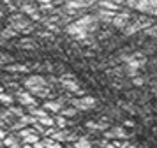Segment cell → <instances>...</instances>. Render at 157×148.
Returning a JSON list of instances; mask_svg holds the SVG:
<instances>
[{"mask_svg":"<svg viewBox=\"0 0 157 148\" xmlns=\"http://www.w3.org/2000/svg\"><path fill=\"white\" fill-rule=\"evenodd\" d=\"M132 83H134L136 86H143V83H145V79H143V78H134V79H132Z\"/></svg>","mask_w":157,"mask_h":148,"instance_id":"484cf974","label":"cell"},{"mask_svg":"<svg viewBox=\"0 0 157 148\" xmlns=\"http://www.w3.org/2000/svg\"><path fill=\"white\" fill-rule=\"evenodd\" d=\"M55 122H57L58 129H67V116H64L62 113H58L57 116H55Z\"/></svg>","mask_w":157,"mask_h":148,"instance_id":"ac0fdd59","label":"cell"},{"mask_svg":"<svg viewBox=\"0 0 157 148\" xmlns=\"http://www.w3.org/2000/svg\"><path fill=\"white\" fill-rule=\"evenodd\" d=\"M101 148H102V146H101Z\"/></svg>","mask_w":157,"mask_h":148,"instance_id":"4dcf8cb0","label":"cell"},{"mask_svg":"<svg viewBox=\"0 0 157 148\" xmlns=\"http://www.w3.org/2000/svg\"><path fill=\"white\" fill-rule=\"evenodd\" d=\"M39 4H57L58 0H37Z\"/></svg>","mask_w":157,"mask_h":148,"instance_id":"4316f807","label":"cell"},{"mask_svg":"<svg viewBox=\"0 0 157 148\" xmlns=\"http://www.w3.org/2000/svg\"><path fill=\"white\" fill-rule=\"evenodd\" d=\"M18 7H20V11H21L23 14H27V16H30V14H34V13L39 11V6H36L34 2H21Z\"/></svg>","mask_w":157,"mask_h":148,"instance_id":"8fae6325","label":"cell"},{"mask_svg":"<svg viewBox=\"0 0 157 148\" xmlns=\"http://www.w3.org/2000/svg\"><path fill=\"white\" fill-rule=\"evenodd\" d=\"M145 34H147V35H152V37H157V27L145 28Z\"/></svg>","mask_w":157,"mask_h":148,"instance_id":"603a6c76","label":"cell"},{"mask_svg":"<svg viewBox=\"0 0 157 148\" xmlns=\"http://www.w3.org/2000/svg\"><path fill=\"white\" fill-rule=\"evenodd\" d=\"M129 21H131V14L127 11H118V13L115 14V20H113V27L117 28H125L129 25Z\"/></svg>","mask_w":157,"mask_h":148,"instance_id":"8992f818","label":"cell"},{"mask_svg":"<svg viewBox=\"0 0 157 148\" xmlns=\"http://www.w3.org/2000/svg\"><path fill=\"white\" fill-rule=\"evenodd\" d=\"M129 148H136V146H132V145H129Z\"/></svg>","mask_w":157,"mask_h":148,"instance_id":"f546056e","label":"cell"},{"mask_svg":"<svg viewBox=\"0 0 157 148\" xmlns=\"http://www.w3.org/2000/svg\"><path fill=\"white\" fill-rule=\"evenodd\" d=\"M16 93V101L20 102L21 106H25V108H32V106H37V99L34 93H30L27 88L23 90V88H16L14 90Z\"/></svg>","mask_w":157,"mask_h":148,"instance_id":"3957f363","label":"cell"},{"mask_svg":"<svg viewBox=\"0 0 157 148\" xmlns=\"http://www.w3.org/2000/svg\"><path fill=\"white\" fill-rule=\"evenodd\" d=\"M78 108H74V106H72V108H64V109H62V115H64V116H67V118H72V116H76V115H78Z\"/></svg>","mask_w":157,"mask_h":148,"instance_id":"d6986e66","label":"cell"},{"mask_svg":"<svg viewBox=\"0 0 157 148\" xmlns=\"http://www.w3.org/2000/svg\"><path fill=\"white\" fill-rule=\"evenodd\" d=\"M21 143H23V141H21V138H20L18 134H9L7 138L2 141L4 148H23Z\"/></svg>","mask_w":157,"mask_h":148,"instance_id":"52a82bcc","label":"cell"},{"mask_svg":"<svg viewBox=\"0 0 157 148\" xmlns=\"http://www.w3.org/2000/svg\"><path fill=\"white\" fill-rule=\"evenodd\" d=\"M43 143L46 148H62V143L53 139V138H43Z\"/></svg>","mask_w":157,"mask_h":148,"instance_id":"2e32d148","label":"cell"},{"mask_svg":"<svg viewBox=\"0 0 157 148\" xmlns=\"http://www.w3.org/2000/svg\"><path fill=\"white\" fill-rule=\"evenodd\" d=\"M0 62H2V65H7V62H14V56L4 53V55H2V58H0Z\"/></svg>","mask_w":157,"mask_h":148,"instance_id":"44dd1931","label":"cell"},{"mask_svg":"<svg viewBox=\"0 0 157 148\" xmlns=\"http://www.w3.org/2000/svg\"><path fill=\"white\" fill-rule=\"evenodd\" d=\"M71 104L74 106V108L81 109V111H86V109L95 108L97 101H95L92 95H79V97H76V99H71Z\"/></svg>","mask_w":157,"mask_h":148,"instance_id":"277c9868","label":"cell"},{"mask_svg":"<svg viewBox=\"0 0 157 148\" xmlns=\"http://www.w3.org/2000/svg\"><path fill=\"white\" fill-rule=\"evenodd\" d=\"M111 2H117V4H120V6H122V4H125L127 0H111Z\"/></svg>","mask_w":157,"mask_h":148,"instance_id":"83f0119b","label":"cell"},{"mask_svg":"<svg viewBox=\"0 0 157 148\" xmlns=\"http://www.w3.org/2000/svg\"><path fill=\"white\" fill-rule=\"evenodd\" d=\"M101 146L102 148H118L115 143H108V141H101Z\"/></svg>","mask_w":157,"mask_h":148,"instance_id":"d4e9b609","label":"cell"},{"mask_svg":"<svg viewBox=\"0 0 157 148\" xmlns=\"http://www.w3.org/2000/svg\"><path fill=\"white\" fill-rule=\"evenodd\" d=\"M9 108V111H11V115H13V116H14V118H21L23 115H27V113H25V109H23V108H25V106H21V108H20V106H7Z\"/></svg>","mask_w":157,"mask_h":148,"instance_id":"5bb4252c","label":"cell"},{"mask_svg":"<svg viewBox=\"0 0 157 148\" xmlns=\"http://www.w3.org/2000/svg\"><path fill=\"white\" fill-rule=\"evenodd\" d=\"M64 104H65V99L60 97V99H55V101H46L43 104V108L48 109L50 113H53V115H58V113L64 109Z\"/></svg>","mask_w":157,"mask_h":148,"instance_id":"5b68a950","label":"cell"},{"mask_svg":"<svg viewBox=\"0 0 157 148\" xmlns=\"http://www.w3.org/2000/svg\"><path fill=\"white\" fill-rule=\"evenodd\" d=\"M140 2H141V0H127V2H125V6H127L129 9H136Z\"/></svg>","mask_w":157,"mask_h":148,"instance_id":"cb8c5ba5","label":"cell"},{"mask_svg":"<svg viewBox=\"0 0 157 148\" xmlns=\"http://www.w3.org/2000/svg\"><path fill=\"white\" fill-rule=\"evenodd\" d=\"M125 125H129V127H132V125H134V122H131V120H125Z\"/></svg>","mask_w":157,"mask_h":148,"instance_id":"f1b7e54d","label":"cell"},{"mask_svg":"<svg viewBox=\"0 0 157 148\" xmlns=\"http://www.w3.org/2000/svg\"><path fill=\"white\" fill-rule=\"evenodd\" d=\"M85 125H86V129H90V131H99V122H86Z\"/></svg>","mask_w":157,"mask_h":148,"instance_id":"7402d4cb","label":"cell"},{"mask_svg":"<svg viewBox=\"0 0 157 148\" xmlns=\"http://www.w3.org/2000/svg\"><path fill=\"white\" fill-rule=\"evenodd\" d=\"M16 34H18V32H16L14 28L9 27V25H7V27L2 30V41H6V39H11V37H14Z\"/></svg>","mask_w":157,"mask_h":148,"instance_id":"e0dca14e","label":"cell"},{"mask_svg":"<svg viewBox=\"0 0 157 148\" xmlns=\"http://www.w3.org/2000/svg\"><path fill=\"white\" fill-rule=\"evenodd\" d=\"M104 136L109 138V139H125L127 138V132H125L124 127H113L111 131H106Z\"/></svg>","mask_w":157,"mask_h":148,"instance_id":"ba28073f","label":"cell"},{"mask_svg":"<svg viewBox=\"0 0 157 148\" xmlns=\"http://www.w3.org/2000/svg\"><path fill=\"white\" fill-rule=\"evenodd\" d=\"M67 34L72 35L74 39H79V41H83V39H86L88 37V34H90V28L86 27L85 23H81V21H74V23H69L67 25Z\"/></svg>","mask_w":157,"mask_h":148,"instance_id":"7a4b0ae2","label":"cell"},{"mask_svg":"<svg viewBox=\"0 0 157 148\" xmlns=\"http://www.w3.org/2000/svg\"><path fill=\"white\" fill-rule=\"evenodd\" d=\"M74 145H76V148H94V143L88 138H85V136H79Z\"/></svg>","mask_w":157,"mask_h":148,"instance_id":"4fadbf2b","label":"cell"},{"mask_svg":"<svg viewBox=\"0 0 157 148\" xmlns=\"http://www.w3.org/2000/svg\"><path fill=\"white\" fill-rule=\"evenodd\" d=\"M23 86L30 92V93H34L36 97H50V83H48V79H44L43 76H29L23 79Z\"/></svg>","mask_w":157,"mask_h":148,"instance_id":"6da1fadb","label":"cell"},{"mask_svg":"<svg viewBox=\"0 0 157 148\" xmlns=\"http://www.w3.org/2000/svg\"><path fill=\"white\" fill-rule=\"evenodd\" d=\"M115 14H117L115 11H109V9H101V7H99L97 18H99V21H102V23H113Z\"/></svg>","mask_w":157,"mask_h":148,"instance_id":"9c48e42d","label":"cell"},{"mask_svg":"<svg viewBox=\"0 0 157 148\" xmlns=\"http://www.w3.org/2000/svg\"><path fill=\"white\" fill-rule=\"evenodd\" d=\"M20 48H25V49H36V42L30 41V39H23V41H20Z\"/></svg>","mask_w":157,"mask_h":148,"instance_id":"ffe728a7","label":"cell"},{"mask_svg":"<svg viewBox=\"0 0 157 148\" xmlns=\"http://www.w3.org/2000/svg\"><path fill=\"white\" fill-rule=\"evenodd\" d=\"M0 102L4 106H13L14 104V95H11L7 92H2V93H0Z\"/></svg>","mask_w":157,"mask_h":148,"instance_id":"9a60e30c","label":"cell"},{"mask_svg":"<svg viewBox=\"0 0 157 148\" xmlns=\"http://www.w3.org/2000/svg\"><path fill=\"white\" fill-rule=\"evenodd\" d=\"M4 70L7 72H18V74H25V72H30L29 65H21V63H11V65H4Z\"/></svg>","mask_w":157,"mask_h":148,"instance_id":"30bf717a","label":"cell"},{"mask_svg":"<svg viewBox=\"0 0 157 148\" xmlns=\"http://www.w3.org/2000/svg\"><path fill=\"white\" fill-rule=\"evenodd\" d=\"M97 7H101V9H109V11H115V13H118L122 9L120 4L111 2V0H99V2H97Z\"/></svg>","mask_w":157,"mask_h":148,"instance_id":"7c38bea8","label":"cell"}]
</instances>
